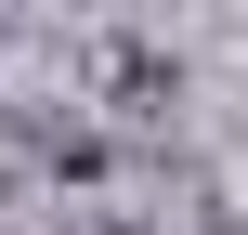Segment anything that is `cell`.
I'll use <instances>...</instances> for the list:
<instances>
[{
  "label": "cell",
  "mask_w": 248,
  "mask_h": 235,
  "mask_svg": "<svg viewBox=\"0 0 248 235\" xmlns=\"http://www.w3.org/2000/svg\"><path fill=\"white\" fill-rule=\"evenodd\" d=\"M92 235H157V222H92Z\"/></svg>",
  "instance_id": "obj_1"
},
{
  "label": "cell",
  "mask_w": 248,
  "mask_h": 235,
  "mask_svg": "<svg viewBox=\"0 0 248 235\" xmlns=\"http://www.w3.org/2000/svg\"><path fill=\"white\" fill-rule=\"evenodd\" d=\"M0 131H13V118H0Z\"/></svg>",
  "instance_id": "obj_2"
}]
</instances>
